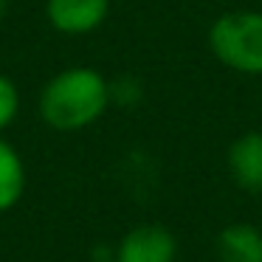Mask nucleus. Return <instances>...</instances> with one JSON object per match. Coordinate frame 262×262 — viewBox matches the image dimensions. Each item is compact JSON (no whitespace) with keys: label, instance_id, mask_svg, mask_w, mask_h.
<instances>
[{"label":"nucleus","instance_id":"nucleus-4","mask_svg":"<svg viewBox=\"0 0 262 262\" xmlns=\"http://www.w3.org/2000/svg\"><path fill=\"white\" fill-rule=\"evenodd\" d=\"M110 0H46V17L59 34H91L107 20Z\"/></svg>","mask_w":262,"mask_h":262},{"label":"nucleus","instance_id":"nucleus-7","mask_svg":"<svg viewBox=\"0 0 262 262\" xmlns=\"http://www.w3.org/2000/svg\"><path fill=\"white\" fill-rule=\"evenodd\" d=\"M26 192V166L17 149L0 138V214L12 211Z\"/></svg>","mask_w":262,"mask_h":262},{"label":"nucleus","instance_id":"nucleus-2","mask_svg":"<svg viewBox=\"0 0 262 262\" xmlns=\"http://www.w3.org/2000/svg\"><path fill=\"white\" fill-rule=\"evenodd\" d=\"M209 48L226 68L262 76V12H228L211 23Z\"/></svg>","mask_w":262,"mask_h":262},{"label":"nucleus","instance_id":"nucleus-1","mask_svg":"<svg viewBox=\"0 0 262 262\" xmlns=\"http://www.w3.org/2000/svg\"><path fill=\"white\" fill-rule=\"evenodd\" d=\"M110 85L99 71L76 65L65 68L42 88L40 116L51 130L71 133L91 127L104 116L110 104Z\"/></svg>","mask_w":262,"mask_h":262},{"label":"nucleus","instance_id":"nucleus-5","mask_svg":"<svg viewBox=\"0 0 262 262\" xmlns=\"http://www.w3.org/2000/svg\"><path fill=\"white\" fill-rule=\"evenodd\" d=\"M228 175L243 192L259 194L262 192V133L248 130L234 138L226 155Z\"/></svg>","mask_w":262,"mask_h":262},{"label":"nucleus","instance_id":"nucleus-3","mask_svg":"<svg viewBox=\"0 0 262 262\" xmlns=\"http://www.w3.org/2000/svg\"><path fill=\"white\" fill-rule=\"evenodd\" d=\"M175 234L161 223H141L119 239L113 262H175Z\"/></svg>","mask_w":262,"mask_h":262},{"label":"nucleus","instance_id":"nucleus-6","mask_svg":"<svg viewBox=\"0 0 262 262\" xmlns=\"http://www.w3.org/2000/svg\"><path fill=\"white\" fill-rule=\"evenodd\" d=\"M220 262H262V231L251 223H231L217 234Z\"/></svg>","mask_w":262,"mask_h":262},{"label":"nucleus","instance_id":"nucleus-9","mask_svg":"<svg viewBox=\"0 0 262 262\" xmlns=\"http://www.w3.org/2000/svg\"><path fill=\"white\" fill-rule=\"evenodd\" d=\"M0 12H3V0H0Z\"/></svg>","mask_w":262,"mask_h":262},{"label":"nucleus","instance_id":"nucleus-8","mask_svg":"<svg viewBox=\"0 0 262 262\" xmlns=\"http://www.w3.org/2000/svg\"><path fill=\"white\" fill-rule=\"evenodd\" d=\"M20 113V93H17V85H14L9 76L0 74V133L12 127V121L17 119Z\"/></svg>","mask_w":262,"mask_h":262}]
</instances>
